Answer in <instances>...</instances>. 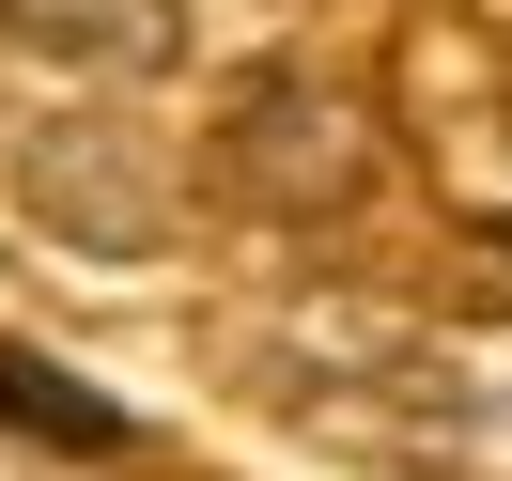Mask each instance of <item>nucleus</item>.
<instances>
[{"label": "nucleus", "mask_w": 512, "mask_h": 481, "mask_svg": "<svg viewBox=\"0 0 512 481\" xmlns=\"http://www.w3.org/2000/svg\"><path fill=\"white\" fill-rule=\"evenodd\" d=\"M140 140H32V218L47 233H78V249H156L171 233V187H109V171H125Z\"/></svg>", "instance_id": "nucleus-2"}, {"label": "nucleus", "mask_w": 512, "mask_h": 481, "mask_svg": "<svg viewBox=\"0 0 512 481\" xmlns=\"http://www.w3.org/2000/svg\"><path fill=\"white\" fill-rule=\"evenodd\" d=\"M202 171L233 202H264V218H342L357 171H373V125H357V94H326V63H280V78H249L218 109V156Z\"/></svg>", "instance_id": "nucleus-1"}, {"label": "nucleus", "mask_w": 512, "mask_h": 481, "mask_svg": "<svg viewBox=\"0 0 512 481\" xmlns=\"http://www.w3.org/2000/svg\"><path fill=\"white\" fill-rule=\"evenodd\" d=\"M0 47L94 63V78H156L171 47H187V0H0Z\"/></svg>", "instance_id": "nucleus-3"}, {"label": "nucleus", "mask_w": 512, "mask_h": 481, "mask_svg": "<svg viewBox=\"0 0 512 481\" xmlns=\"http://www.w3.org/2000/svg\"><path fill=\"white\" fill-rule=\"evenodd\" d=\"M435 450H466V481H512V404H497V388H466Z\"/></svg>", "instance_id": "nucleus-5"}, {"label": "nucleus", "mask_w": 512, "mask_h": 481, "mask_svg": "<svg viewBox=\"0 0 512 481\" xmlns=\"http://www.w3.org/2000/svg\"><path fill=\"white\" fill-rule=\"evenodd\" d=\"M0 435H32V450H125L140 419L109 404V388H78V373H47V357L0 342Z\"/></svg>", "instance_id": "nucleus-4"}]
</instances>
